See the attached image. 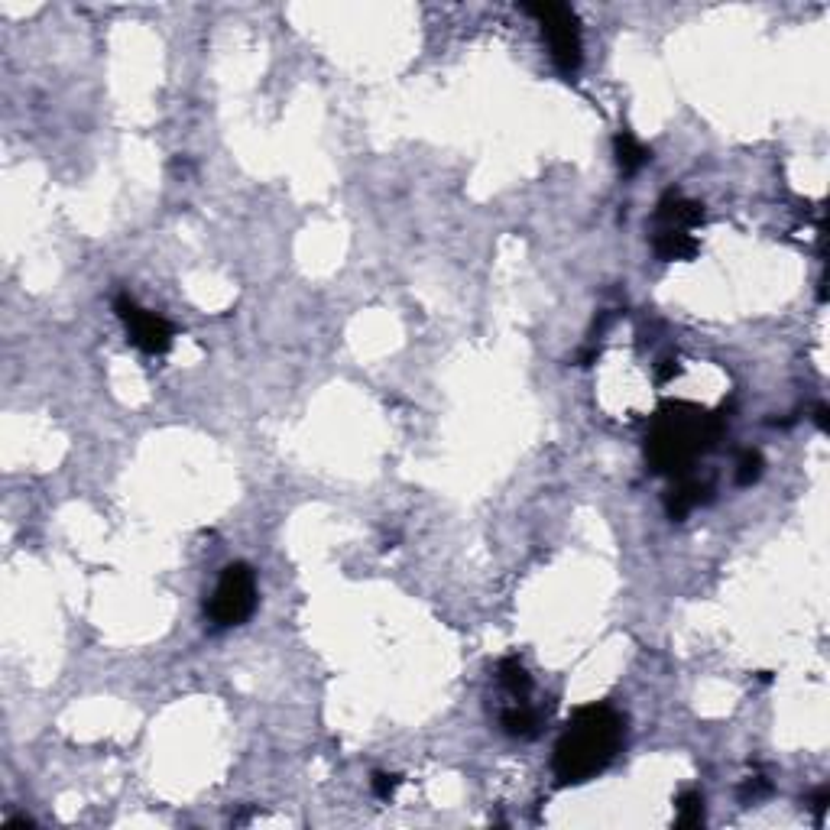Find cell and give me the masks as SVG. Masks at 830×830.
<instances>
[{"label":"cell","instance_id":"cell-1","mask_svg":"<svg viewBox=\"0 0 830 830\" xmlns=\"http://www.w3.org/2000/svg\"><path fill=\"white\" fill-rule=\"evenodd\" d=\"M626 740V717L610 704H587L568 720L555 743V779L558 785H584L597 779Z\"/></svg>","mask_w":830,"mask_h":830},{"label":"cell","instance_id":"cell-2","mask_svg":"<svg viewBox=\"0 0 830 830\" xmlns=\"http://www.w3.org/2000/svg\"><path fill=\"white\" fill-rule=\"evenodd\" d=\"M724 435V415H707L688 403L665 406L649 428L646 454L655 474H691L694 461L711 451Z\"/></svg>","mask_w":830,"mask_h":830},{"label":"cell","instance_id":"cell-3","mask_svg":"<svg viewBox=\"0 0 830 830\" xmlns=\"http://www.w3.org/2000/svg\"><path fill=\"white\" fill-rule=\"evenodd\" d=\"M522 10L539 20L555 69L568 78L578 75L581 62H584V43H581V26H578V17H574V10L565 4H526Z\"/></svg>","mask_w":830,"mask_h":830},{"label":"cell","instance_id":"cell-4","mask_svg":"<svg viewBox=\"0 0 830 830\" xmlns=\"http://www.w3.org/2000/svg\"><path fill=\"white\" fill-rule=\"evenodd\" d=\"M253 610H257V574L244 561H234L221 571L218 587L208 600V617L218 629H227L247 623Z\"/></svg>","mask_w":830,"mask_h":830},{"label":"cell","instance_id":"cell-5","mask_svg":"<svg viewBox=\"0 0 830 830\" xmlns=\"http://www.w3.org/2000/svg\"><path fill=\"white\" fill-rule=\"evenodd\" d=\"M114 312H117L120 321H124L127 338L137 344L143 354L159 357V354H166L169 347H172L176 331H172L169 321L163 315L143 309V305L133 299V296H127V292H120V296L114 299Z\"/></svg>","mask_w":830,"mask_h":830},{"label":"cell","instance_id":"cell-6","mask_svg":"<svg viewBox=\"0 0 830 830\" xmlns=\"http://www.w3.org/2000/svg\"><path fill=\"white\" fill-rule=\"evenodd\" d=\"M704 224V205L681 192H668L655 208V231H694Z\"/></svg>","mask_w":830,"mask_h":830},{"label":"cell","instance_id":"cell-7","mask_svg":"<svg viewBox=\"0 0 830 830\" xmlns=\"http://www.w3.org/2000/svg\"><path fill=\"white\" fill-rule=\"evenodd\" d=\"M707 493H711V487L707 484L694 480L691 474H681V477H675V487L665 493V513L672 516L675 522H681L691 510H698L701 503L711 500Z\"/></svg>","mask_w":830,"mask_h":830},{"label":"cell","instance_id":"cell-8","mask_svg":"<svg viewBox=\"0 0 830 830\" xmlns=\"http://www.w3.org/2000/svg\"><path fill=\"white\" fill-rule=\"evenodd\" d=\"M500 727L513 740H532L539 733V714H535L529 701H506V707L500 711Z\"/></svg>","mask_w":830,"mask_h":830},{"label":"cell","instance_id":"cell-9","mask_svg":"<svg viewBox=\"0 0 830 830\" xmlns=\"http://www.w3.org/2000/svg\"><path fill=\"white\" fill-rule=\"evenodd\" d=\"M652 250H655V257L665 260V263L691 260L694 253H698V237H694L691 231H655L652 234Z\"/></svg>","mask_w":830,"mask_h":830},{"label":"cell","instance_id":"cell-10","mask_svg":"<svg viewBox=\"0 0 830 830\" xmlns=\"http://www.w3.org/2000/svg\"><path fill=\"white\" fill-rule=\"evenodd\" d=\"M497 681H500V691L506 694V701H529L532 675L526 672V665L519 659H503L497 665Z\"/></svg>","mask_w":830,"mask_h":830},{"label":"cell","instance_id":"cell-11","mask_svg":"<svg viewBox=\"0 0 830 830\" xmlns=\"http://www.w3.org/2000/svg\"><path fill=\"white\" fill-rule=\"evenodd\" d=\"M613 153H617V163H620V169L626 172V176H633V172H639L652 159V153L629 130L617 133V140H613Z\"/></svg>","mask_w":830,"mask_h":830},{"label":"cell","instance_id":"cell-12","mask_svg":"<svg viewBox=\"0 0 830 830\" xmlns=\"http://www.w3.org/2000/svg\"><path fill=\"white\" fill-rule=\"evenodd\" d=\"M675 824L678 827H701L704 824V795L701 792H681L675 801Z\"/></svg>","mask_w":830,"mask_h":830},{"label":"cell","instance_id":"cell-13","mask_svg":"<svg viewBox=\"0 0 830 830\" xmlns=\"http://www.w3.org/2000/svg\"><path fill=\"white\" fill-rule=\"evenodd\" d=\"M766 471V461H762L759 451H743L740 464H736V484L740 487H753L756 480Z\"/></svg>","mask_w":830,"mask_h":830},{"label":"cell","instance_id":"cell-14","mask_svg":"<svg viewBox=\"0 0 830 830\" xmlns=\"http://www.w3.org/2000/svg\"><path fill=\"white\" fill-rule=\"evenodd\" d=\"M399 775H390V772H373V779H370V785H373V795L377 798H393L396 795V788H399Z\"/></svg>","mask_w":830,"mask_h":830},{"label":"cell","instance_id":"cell-15","mask_svg":"<svg viewBox=\"0 0 830 830\" xmlns=\"http://www.w3.org/2000/svg\"><path fill=\"white\" fill-rule=\"evenodd\" d=\"M814 422H818L821 432H827V406H818V409H814Z\"/></svg>","mask_w":830,"mask_h":830},{"label":"cell","instance_id":"cell-16","mask_svg":"<svg viewBox=\"0 0 830 830\" xmlns=\"http://www.w3.org/2000/svg\"><path fill=\"white\" fill-rule=\"evenodd\" d=\"M17 827H33V821H30V818H10V821L4 824V830H17Z\"/></svg>","mask_w":830,"mask_h":830}]
</instances>
